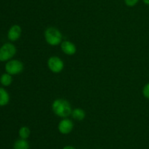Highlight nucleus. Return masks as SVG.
I'll return each mask as SVG.
<instances>
[{
    "mask_svg": "<svg viewBox=\"0 0 149 149\" xmlns=\"http://www.w3.org/2000/svg\"><path fill=\"white\" fill-rule=\"evenodd\" d=\"M143 94L146 99H149V83L146 84L143 89Z\"/></svg>",
    "mask_w": 149,
    "mask_h": 149,
    "instance_id": "nucleus-14",
    "label": "nucleus"
},
{
    "mask_svg": "<svg viewBox=\"0 0 149 149\" xmlns=\"http://www.w3.org/2000/svg\"><path fill=\"white\" fill-rule=\"evenodd\" d=\"M19 136L21 139H25L27 140L31 134L30 129L28 127H22L21 128L19 129Z\"/></svg>",
    "mask_w": 149,
    "mask_h": 149,
    "instance_id": "nucleus-13",
    "label": "nucleus"
},
{
    "mask_svg": "<svg viewBox=\"0 0 149 149\" xmlns=\"http://www.w3.org/2000/svg\"><path fill=\"white\" fill-rule=\"evenodd\" d=\"M10 101V96L7 91L0 87V106H4L7 105Z\"/></svg>",
    "mask_w": 149,
    "mask_h": 149,
    "instance_id": "nucleus-10",
    "label": "nucleus"
},
{
    "mask_svg": "<svg viewBox=\"0 0 149 149\" xmlns=\"http://www.w3.org/2000/svg\"><path fill=\"white\" fill-rule=\"evenodd\" d=\"M52 110L55 115L61 118H67L72 112L70 103L63 99H55L52 104Z\"/></svg>",
    "mask_w": 149,
    "mask_h": 149,
    "instance_id": "nucleus-1",
    "label": "nucleus"
},
{
    "mask_svg": "<svg viewBox=\"0 0 149 149\" xmlns=\"http://www.w3.org/2000/svg\"><path fill=\"white\" fill-rule=\"evenodd\" d=\"M45 38L46 42L52 46L59 45L63 39L61 32L55 27H49L45 30Z\"/></svg>",
    "mask_w": 149,
    "mask_h": 149,
    "instance_id": "nucleus-2",
    "label": "nucleus"
},
{
    "mask_svg": "<svg viewBox=\"0 0 149 149\" xmlns=\"http://www.w3.org/2000/svg\"><path fill=\"white\" fill-rule=\"evenodd\" d=\"M63 149H76L74 146H71V145H66L65 147H63Z\"/></svg>",
    "mask_w": 149,
    "mask_h": 149,
    "instance_id": "nucleus-16",
    "label": "nucleus"
},
{
    "mask_svg": "<svg viewBox=\"0 0 149 149\" xmlns=\"http://www.w3.org/2000/svg\"><path fill=\"white\" fill-rule=\"evenodd\" d=\"M139 0H125V2L128 7H133L135 4H138Z\"/></svg>",
    "mask_w": 149,
    "mask_h": 149,
    "instance_id": "nucleus-15",
    "label": "nucleus"
},
{
    "mask_svg": "<svg viewBox=\"0 0 149 149\" xmlns=\"http://www.w3.org/2000/svg\"><path fill=\"white\" fill-rule=\"evenodd\" d=\"M47 65L49 70L54 73H59L63 70L64 63L58 56H52L48 59Z\"/></svg>",
    "mask_w": 149,
    "mask_h": 149,
    "instance_id": "nucleus-5",
    "label": "nucleus"
},
{
    "mask_svg": "<svg viewBox=\"0 0 149 149\" xmlns=\"http://www.w3.org/2000/svg\"><path fill=\"white\" fill-rule=\"evenodd\" d=\"M71 115H72L73 118H74L77 121H82L85 118V112L81 108H75V109L72 110V112H71Z\"/></svg>",
    "mask_w": 149,
    "mask_h": 149,
    "instance_id": "nucleus-9",
    "label": "nucleus"
},
{
    "mask_svg": "<svg viewBox=\"0 0 149 149\" xmlns=\"http://www.w3.org/2000/svg\"><path fill=\"white\" fill-rule=\"evenodd\" d=\"M5 70L11 75L17 74L23 70V64L19 60H10L6 64Z\"/></svg>",
    "mask_w": 149,
    "mask_h": 149,
    "instance_id": "nucleus-4",
    "label": "nucleus"
},
{
    "mask_svg": "<svg viewBox=\"0 0 149 149\" xmlns=\"http://www.w3.org/2000/svg\"><path fill=\"white\" fill-rule=\"evenodd\" d=\"M61 48L63 52L64 53L67 54V55H74V54L77 52L76 45H74L73 42L68 40L63 41V42L61 43Z\"/></svg>",
    "mask_w": 149,
    "mask_h": 149,
    "instance_id": "nucleus-7",
    "label": "nucleus"
},
{
    "mask_svg": "<svg viewBox=\"0 0 149 149\" xmlns=\"http://www.w3.org/2000/svg\"><path fill=\"white\" fill-rule=\"evenodd\" d=\"M58 130L63 134H68L71 133L74 128V123L68 118H64L60 121L58 124Z\"/></svg>",
    "mask_w": 149,
    "mask_h": 149,
    "instance_id": "nucleus-6",
    "label": "nucleus"
},
{
    "mask_svg": "<svg viewBox=\"0 0 149 149\" xmlns=\"http://www.w3.org/2000/svg\"><path fill=\"white\" fill-rule=\"evenodd\" d=\"M13 82V77H12L11 74H8V73H4V74H1V77H0V83L1 85L4 86H8Z\"/></svg>",
    "mask_w": 149,
    "mask_h": 149,
    "instance_id": "nucleus-12",
    "label": "nucleus"
},
{
    "mask_svg": "<svg viewBox=\"0 0 149 149\" xmlns=\"http://www.w3.org/2000/svg\"><path fill=\"white\" fill-rule=\"evenodd\" d=\"M21 32L22 30L20 26L18 25H14L9 30L8 34H7L8 39L11 41L17 40L21 35Z\"/></svg>",
    "mask_w": 149,
    "mask_h": 149,
    "instance_id": "nucleus-8",
    "label": "nucleus"
},
{
    "mask_svg": "<svg viewBox=\"0 0 149 149\" xmlns=\"http://www.w3.org/2000/svg\"><path fill=\"white\" fill-rule=\"evenodd\" d=\"M13 149H29V143L25 139H18L15 142Z\"/></svg>",
    "mask_w": 149,
    "mask_h": 149,
    "instance_id": "nucleus-11",
    "label": "nucleus"
},
{
    "mask_svg": "<svg viewBox=\"0 0 149 149\" xmlns=\"http://www.w3.org/2000/svg\"><path fill=\"white\" fill-rule=\"evenodd\" d=\"M15 53V46L11 43H5L0 48V61H5L10 59Z\"/></svg>",
    "mask_w": 149,
    "mask_h": 149,
    "instance_id": "nucleus-3",
    "label": "nucleus"
},
{
    "mask_svg": "<svg viewBox=\"0 0 149 149\" xmlns=\"http://www.w3.org/2000/svg\"><path fill=\"white\" fill-rule=\"evenodd\" d=\"M143 1L147 5H149V0H143Z\"/></svg>",
    "mask_w": 149,
    "mask_h": 149,
    "instance_id": "nucleus-17",
    "label": "nucleus"
}]
</instances>
